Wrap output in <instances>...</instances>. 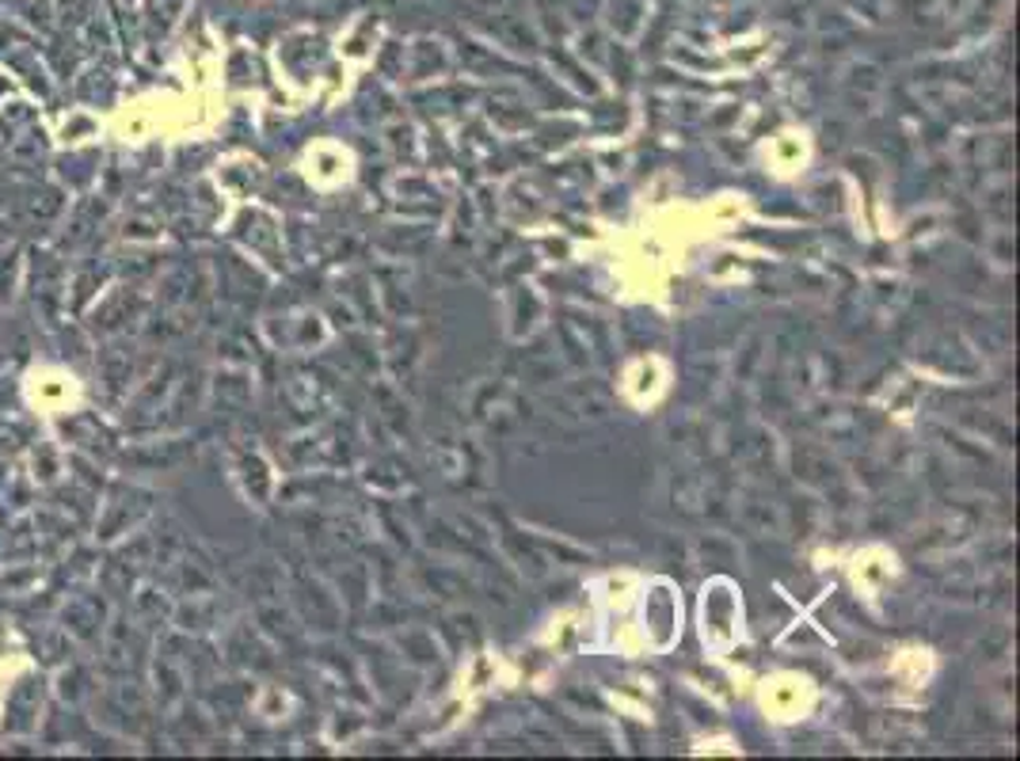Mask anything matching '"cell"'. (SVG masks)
I'll return each mask as SVG.
<instances>
[{
    "label": "cell",
    "mask_w": 1020,
    "mask_h": 761,
    "mask_svg": "<svg viewBox=\"0 0 1020 761\" xmlns=\"http://www.w3.org/2000/svg\"><path fill=\"white\" fill-rule=\"evenodd\" d=\"M62 624H65V632H73L76 640H99V628H103L99 598L96 594L73 598V602L65 605V613H62Z\"/></svg>",
    "instance_id": "1"
},
{
    "label": "cell",
    "mask_w": 1020,
    "mask_h": 761,
    "mask_svg": "<svg viewBox=\"0 0 1020 761\" xmlns=\"http://www.w3.org/2000/svg\"><path fill=\"white\" fill-rule=\"evenodd\" d=\"M39 705H42V681L23 678L20 686L8 693V723H12L15 731L31 727L34 716H39Z\"/></svg>",
    "instance_id": "2"
},
{
    "label": "cell",
    "mask_w": 1020,
    "mask_h": 761,
    "mask_svg": "<svg viewBox=\"0 0 1020 761\" xmlns=\"http://www.w3.org/2000/svg\"><path fill=\"white\" fill-rule=\"evenodd\" d=\"M62 282H65V271L54 255H39V260H34V297H42V302H57Z\"/></svg>",
    "instance_id": "3"
},
{
    "label": "cell",
    "mask_w": 1020,
    "mask_h": 761,
    "mask_svg": "<svg viewBox=\"0 0 1020 761\" xmlns=\"http://www.w3.org/2000/svg\"><path fill=\"white\" fill-rule=\"evenodd\" d=\"M8 157H12L15 165H39V160L46 157V138H42V130L15 134L12 145H8Z\"/></svg>",
    "instance_id": "4"
},
{
    "label": "cell",
    "mask_w": 1020,
    "mask_h": 761,
    "mask_svg": "<svg viewBox=\"0 0 1020 761\" xmlns=\"http://www.w3.org/2000/svg\"><path fill=\"white\" fill-rule=\"evenodd\" d=\"M130 366H134V358H126V362H118V358H115V350H103L99 381L107 384V392H111V397H115V392H118V384H126V378H130Z\"/></svg>",
    "instance_id": "5"
},
{
    "label": "cell",
    "mask_w": 1020,
    "mask_h": 761,
    "mask_svg": "<svg viewBox=\"0 0 1020 761\" xmlns=\"http://www.w3.org/2000/svg\"><path fill=\"white\" fill-rule=\"evenodd\" d=\"M62 213V194L57 191H34L31 199H28V218L31 221H50V218H57Z\"/></svg>",
    "instance_id": "6"
},
{
    "label": "cell",
    "mask_w": 1020,
    "mask_h": 761,
    "mask_svg": "<svg viewBox=\"0 0 1020 761\" xmlns=\"http://www.w3.org/2000/svg\"><path fill=\"white\" fill-rule=\"evenodd\" d=\"M12 275H15V260L12 255H0V302L8 297V286H12Z\"/></svg>",
    "instance_id": "7"
}]
</instances>
